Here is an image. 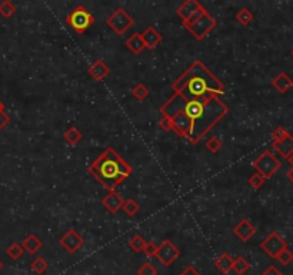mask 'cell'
<instances>
[{
    "instance_id": "836d02e7",
    "label": "cell",
    "mask_w": 293,
    "mask_h": 275,
    "mask_svg": "<svg viewBox=\"0 0 293 275\" xmlns=\"http://www.w3.org/2000/svg\"><path fill=\"white\" fill-rule=\"evenodd\" d=\"M142 252L146 255L147 258L156 257V252H158V245H156L155 242L149 241V242H146V245H145V248H143V251Z\"/></svg>"
},
{
    "instance_id": "603a6c76",
    "label": "cell",
    "mask_w": 293,
    "mask_h": 275,
    "mask_svg": "<svg viewBox=\"0 0 293 275\" xmlns=\"http://www.w3.org/2000/svg\"><path fill=\"white\" fill-rule=\"evenodd\" d=\"M132 95H133V98H135V99L140 101V102H143L147 96L150 95V89L147 88L146 85H143V83H137V85L133 86V89H132Z\"/></svg>"
},
{
    "instance_id": "9a60e30c",
    "label": "cell",
    "mask_w": 293,
    "mask_h": 275,
    "mask_svg": "<svg viewBox=\"0 0 293 275\" xmlns=\"http://www.w3.org/2000/svg\"><path fill=\"white\" fill-rule=\"evenodd\" d=\"M88 73H89L95 80L101 82V80L104 79V78L110 73V69H109V66L106 65V62H104V60L98 59V60H95V62L92 63L91 68L88 69Z\"/></svg>"
},
{
    "instance_id": "7c38bea8",
    "label": "cell",
    "mask_w": 293,
    "mask_h": 275,
    "mask_svg": "<svg viewBox=\"0 0 293 275\" xmlns=\"http://www.w3.org/2000/svg\"><path fill=\"white\" fill-rule=\"evenodd\" d=\"M140 37H142V40H143V43H145V47L149 49V50L156 49V47L162 43V40H163L160 32H158L153 26L146 27V29L140 33Z\"/></svg>"
},
{
    "instance_id": "d6986e66",
    "label": "cell",
    "mask_w": 293,
    "mask_h": 275,
    "mask_svg": "<svg viewBox=\"0 0 293 275\" xmlns=\"http://www.w3.org/2000/svg\"><path fill=\"white\" fill-rule=\"evenodd\" d=\"M126 46H127V49H129L132 53H135V55L142 53V50L145 49V43H143V40H142L139 32H135V33L132 34V36L126 40Z\"/></svg>"
},
{
    "instance_id": "ee69618b",
    "label": "cell",
    "mask_w": 293,
    "mask_h": 275,
    "mask_svg": "<svg viewBox=\"0 0 293 275\" xmlns=\"http://www.w3.org/2000/svg\"><path fill=\"white\" fill-rule=\"evenodd\" d=\"M289 162H291V165H292V166H293V155H292V156H291V158H289Z\"/></svg>"
},
{
    "instance_id": "8992f818",
    "label": "cell",
    "mask_w": 293,
    "mask_h": 275,
    "mask_svg": "<svg viewBox=\"0 0 293 275\" xmlns=\"http://www.w3.org/2000/svg\"><path fill=\"white\" fill-rule=\"evenodd\" d=\"M106 23L117 36H123L135 24V20L127 11L124 10L123 7H119L107 17Z\"/></svg>"
},
{
    "instance_id": "4dcf8cb0",
    "label": "cell",
    "mask_w": 293,
    "mask_h": 275,
    "mask_svg": "<svg viewBox=\"0 0 293 275\" xmlns=\"http://www.w3.org/2000/svg\"><path fill=\"white\" fill-rule=\"evenodd\" d=\"M265 182H266V179H265L262 175L256 173V172H255V173H253V175H252V176L248 179V183L252 186V188H253V189H255V191L260 189V188L265 185Z\"/></svg>"
},
{
    "instance_id": "7a4b0ae2",
    "label": "cell",
    "mask_w": 293,
    "mask_h": 275,
    "mask_svg": "<svg viewBox=\"0 0 293 275\" xmlns=\"http://www.w3.org/2000/svg\"><path fill=\"white\" fill-rule=\"evenodd\" d=\"M172 91L185 101H195L223 95L225 85L202 60H196L172 83Z\"/></svg>"
},
{
    "instance_id": "ac0fdd59",
    "label": "cell",
    "mask_w": 293,
    "mask_h": 275,
    "mask_svg": "<svg viewBox=\"0 0 293 275\" xmlns=\"http://www.w3.org/2000/svg\"><path fill=\"white\" fill-rule=\"evenodd\" d=\"M22 247L24 251L30 255H34L36 252L39 251L43 247V241L40 240L36 234H29L22 242Z\"/></svg>"
},
{
    "instance_id": "ba28073f",
    "label": "cell",
    "mask_w": 293,
    "mask_h": 275,
    "mask_svg": "<svg viewBox=\"0 0 293 275\" xmlns=\"http://www.w3.org/2000/svg\"><path fill=\"white\" fill-rule=\"evenodd\" d=\"M288 248V242L283 240L279 232L272 231L271 234L260 242V250L263 252H266L271 258L276 260L278 255Z\"/></svg>"
},
{
    "instance_id": "ffe728a7",
    "label": "cell",
    "mask_w": 293,
    "mask_h": 275,
    "mask_svg": "<svg viewBox=\"0 0 293 275\" xmlns=\"http://www.w3.org/2000/svg\"><path fill=\"white\" fill-rule=\"evenodd\" d=\"M214 265H216V268H217L222 274H227L229 271H232L233 258H232L227 252H223V254L214 261Z\"/></svg>"
},
{
    "instance_id": "7bdbcfd3",
    "label": "cell",
    "mask_w": 293,
    "mask_h": 275,
    "mask_svg": "<svg viewBox=\"0 0 293 275\" xmlns=\"http://www.w3.org/2000/svg\"><path fill=\"white\" fill-rule=\"evenodd\" d=\"M3 268H4V264H3V261H1V260H0V271H1V270H3Z\"/></svg>"
},
{
    "instance_id": "e575fe53",
    "label": "cell",
    "mask_w": 293,
    "mask_h": 275,
    "mask_svg": "<svg viewBox=\"0 0 293 275\" xmlns=\"http://www.w3.org/2000/svg\"><path fill=\"white\" fill-rule=\"evenodd\" d=\"M289 132L283 128V126H278L273 132H272V139H273V142H279V140H282L283 138L286 137Z\"/></svg>"
},
{
    "instance_id": "6da1fadb",
    "label": "cell",
    "mask_w": 293,
    "mask_h": 275,
    "mask_svg": "<svg viewBox=\"0 0 293 275\" xmlns=\"http://www.w3.org/2000/svg\"><path fill=\"white\" fill-rule=\"evenodd\" d=\"M175 112L183 114L191 122V132L188 140L196 145L207 132L216 126L226 115L229 114V108L225 102L219 99V96L185 101L178 93H173L169 101L160 108L162 116H169Z\"/></svg>"
},
{
    "instance_id": "b9f144b4",
    "label": "cell",
    "mask_w": 293,
    "mask_h": 275,
    "mask_svg": "<svg viewBox=\"0 0 293 275\" xmlns=\"http://www.w3.org/2000/svg\"><path fill=\"white\" fill-rule=\"evenodd\" d=\"M1 111H4V103L0 101V112H1Z\"/></svg>"
},
{
    "instance_id": "60d3db41",
    "label": "cell",
    "mask_w": 293,
    "mask_h": 275,
    "mask_svg": "<svg viewBox=\"0 0 293 275\" xmlns=\"http://www.w3.org/2000/svg\"><path fill=\"white\" fill-rule=\"evenodd\" d=\"M286 176H288V179H289V181H291V182L293 183V166L291 168V169H289V171H288Z\"/></svg>"
},
{
    "instance_id": "f6af8a7d",
    "label": "cell",
    "mask_w": 293,
    "mask_h": 275,
    "mask_svg": "<svg viewBox=\"0 0 293 275\" xmlns=\"http://www.w3.org/2000/svg\"><path fill=\"white\" fill-rule=\"evenodd\" d=\"M291 55H292V57H293V49H292V52H291Z\"/></svg>"
},
{
    "instance_id": "4316f807",
    "label": "cell",
    "mask_w": 293,
    "mask_h": 275,
    "mask_svg": "<svg viewBox=\"0 0 293 275\" xmlns=\"http://www.w3.org/2000/svg\"><path fill=\"white\" fill-rule=\"evenodd\" d=\"M122 209H123L129 217H135L136 214L140 211V205H139V202L135 201V199H126L123 206H122Z\"/></svg>"
},
{
    "instance_id": "74e56055",
    "label": "cell",
    "mask_w": 293,
    "mask_h": 275,
    "mask_svg": "<svg viewBox=\"0 0 293 275\" xmlns=\"http://www.w3.org/2000/svg\"><path fill=\"white\" fill-rule=\"evenodd\" d=\"M9 124H10V116L6 114V111H1L0 112V131L4 129Z\"/></svg>"
},
{
    "instance_id": "1f68e13d",
    "label": "cell",
    "mask_w": 293,
    "mask_h": 275,
    "mask_svg": "<svg viewBox=\"0 0 293 275\" xmlns=\"http://www.w3.org/2000/svg\"><path fill=\"white\" fill-rule=\"evenodd\" d=\"M136 274L137 275H158V270L152 265L150 263H145L142 264L139 268H137V271H136Z\"/></svg>"
},
{
    "instance_id": "d6a6232c",
    "label": "cell",
    "mask_w": 293,
    "mask_h": 275,
    "mask_svg": "<svg viewBox=\"0 0 293 275\" xmlns=\"http://www.w3.org/2000/svg\"><path fill=\"white\" fill-rule=\"evenodd\" d=\"M279 263L282 264V265H289V264L293 263V252L289 250V248H286V250H283L279 255H278V258H276Z\"/></svg>"
},
{
    "instance_id": "ab89813d",
    "label": "cell",
    "mask_w": 293,
    "mask_h": 275,
    "mask_svg": "<svg viewBox=\"0 0 293 275\" xmlns=\"http://www.w3.org/2000/svg\"><path fill=\"white\" fill-rule=\"evenodd\" d=\"M179 275H200V274H199V271H197L196 268H193L192 265H189V267H186V268H185Z\"/></svg>"
},
{
    "instance_id": "5b68a950",
    "label": "cell",
    "mask_w": 293,
    "mask_h": 275,
    "mask_svg": "<svg viewBox=\"0 0 293 275\" xmlns=\"http://www.w3.org/2000/svg\"><path fill=\"white\" fill-rule=\"evenodd\" d=\"M66 23L76 33L82 34L95 23V16L85 6H78L66 16Z\"/></svg>"
},
{
    "instance_id": "8fae6325",
    "label": "cell",
    "mask_w": 293,
    "mask_h": 275,
    "mask_svg": "<svg viewBox=\"0 0 293 275\" xmlns=\"http://www.w3.org/2000/svg\"><path fill=\"white\" fill-rule=\"evenodd\" d=\"M233 234L236 235L239 240L242 242H248L255 234H256V228L255 225L249 221V219H242L240 222H237L233 228Z\"/></svg>"
},
{
    "instance_id": "d4e9b609",
    "label": "cell",
    "mask_w": 293,
    "mask_h": 275,
    "mask_svg": "<svg viewBox=\"0 0 293 275\" xmlns=\"http://www.w3.org/2000/svg\"><path fill=\"white\" fill-rule=\"evenodd\" d=\"M23 252H24V250H23L22 244L13 242V244H10V245L7 247V250H6V255H7L10 260L16 261V260H19V258L22 257Z\"/></svg>"
},
{
    "instance_id": "52a82bcc",
    "label": "cell",
    "mask_w": 293,
    "mask_h": 275,
    "mask_svg": "<svg viewBox=\"0 0 293 275\" xmlns=\"http://www.w3.org/2000/svg\"><path fill=\"white\" fill-rule=\"evenodd\" d=\"M216 24H217L216 19L212 17L210 13L206 10L196 22L189 24V26H185V27L192 33L196 40H203L216 27Z\"/></svg>"
},
{
    "instance_id": "44dd1931",
    "label": "cell",
    "mask_w": 293,
    "mask_h": 275,
    "mask_svg": "<svg viewBox=\"0 0 293 275\" xmlns=\"http://www.w3.org/2000/svg\"><path fill=\"white\" fill-rule=\"evenodd\" d=\"M82 132H80L79 129L76 128V126H70L69 129H66V132L63 134V138H65V140L68 142L69 145H78L80 140H82Z\"/></svg>"
},
{
    "instance_id": "30bf717a",
    "label": "cell",
    "mask_w": 293,
    "mask_h": 275,
    "mask_svg": "<svg viewBox=\"0 0 293 275\" xmlns=\"http://www.w3.org/2000/svg\"><path fill=\"white\" fill-rule=\"evenodd\" d=\"M59 242H60V245L65 251L69 252V254H75V252H78V250L82 248V245L85 244V240L76 229H69L68 232L60 238Z\"/></svg>"
},
{
    "instance_id": "8d00e7d4",
    "label": "cell",
    "mask_w": 293,
    "mask_h": 275,
    "mask_svg": "<svg viewBox=\"0 0 293 275\" xmlns=\"http://www.w3.org/2000/svg\"><path fill=\"white\" fill-rule=\"evenodd\" d=\"M204 11H206V9H204V7H200V9H199V10L196 11V13H193L192 16H191V17H189V20H186V22L183 23V26H189V24H192V23H195L196 22V20H197V19H199V17H200V16H202L203 13H204Z\"/></svg>"
},
{
    "instance_id": "9c48e42d",
    "label": "cell",
    "mask_w": 293,
    "mask_h": 275,
    "mask_svg": "<svg viewBox=\"0 0 293 275\" xmlns=\"http://www.w3.org/2000/svg\"><path fill=\"white\" fill-rule=\"evenodd\" d=\"M179 257H181V250L172 241L165 240L158 247L156 258L163 267H170Z\"/></svg>"
},
{
    "instance_id": "83f0119b",
    "label": "cell",
    "mask_w": 293,
    "mask_h": 275,
    "mask_svg": "<svg viewBox=\"0 0 293 275\" xmlns=\"http://www.w3.org/2000/svg\"><path fill=\"white\" fill-rule=\"evenodd\" d=\"M16 13V6L11 3L10 0H3L1 3H0V14L3 16V17H6V19H9L11 17L13 14Z\"/></svg>"
},
{
    "instance_id": "5bb4252c",
    "label": "cell",
    "mask_w": 293,
    "mask_h": 275,
    "mask_svg": "<svg viewBox=\"0 0 293 275\" xmlns=\"http://www.w3.org/2000/svg\"><path fill=\"white\" fill-rule=\"evenodd\" d=\"M200 7H202V4L197 0H186L185 3H182L181 6L178 7L176 14H178V17L181 19L182 22L185 23L186 20H189V17L192 16L193 13H196V11L199 10Z\"/></svg>"
},
{
    "instance_id": "4fadbf2b",
    "label": "cell",
    "mask_w": 293,
    "mask_h": 275,
    "mask_svg": "<svg viewBox=\"0 0 293 275\" xmlns=\"http://www.w3.org/2000/svg\"><path fill=\"white\" fill-rule=\"evenodd\" d=\"M123 204L124 199L116 191H109L106 194V196L101 199V205L104 206L109 212H112V214H116L117 211H120Z\"/></svg>"
},
{
    "instance_id": "7402d4cb",
    "label": "cell",
    "mask_w": 293,
    "mask_h": 275,
    "mask_svg": "<svg viewBox=\"0 0 293 275\" xmlns=\"http://www.w3.org/2000/svg\"><path fill=\"white\" fill-rule=\"evenodd\" d=\"M250 268V264L245 258V257H237L236 260H233V265H232V271H235L237 275L246 274Z\"/></svg>"
},
{
    "instance_id": "2e32d148",
    "label": "cell",
    "mask_w": 293,
    "mask_h": 275,
    "mask_svg": "<svg viewBox=\"0 0 293 275\" xmlns=\"http://www.w3.org/2000/svg\"><path fill=\"white\" fill-rule=\"evenodd\" d=\"M273 149H276L278 150V153L283 156V158H286V159H289L291 156L293 155V137L291 134H288L286 137L283 138L282 140H279V142H273Z\"/></svg>"
},
{
    "instance_id": "f546056e",
    "label": "cell",
    "mask_w": 293,
    "mask_h": 275,
    "mask_svg": "<svg viewBox=\"0 0 293 275\" xmlns=\"http://www.w3.org/2000/svg\"><path fill=\"white\" fill-rule=\"evenodd\" d=\"M222 146H223V143H222V140L217 137L209 138V139L206 140V149H207L210 153H217V152L222 149Z\"/></svg>"
},
{
    "instance_id": "3957f363",
    "label": "cell",
    "mask_w": 293,
    "mask_h": 275,
    "mask_svg": "<svg viewBox=\"0 0 293 275\" xmlns=\"http://www.w3.org/2000/svg\"><path fill=\"white\" fill-rule=\"evenodd\" d=\"M88 172L107 191H116V188L132 175L133 169L116 152V149L107 146L100 156H98L93 163L89 165Z\"/></svg>"
},
{
    "instance_id": "d590c367",
    "label": "cell",
    "mask_w": 293,
    "mask_h": 275,
    "mask_svg": "<svg viewBox=\"0 0 293 275\" xmlns=\"http://www.w3.org/2000/svg\"><path fill=\"white\" fill-rule=\"evenodd\" d=\"M159 126H160L165 132L172 131V121H170L169 116H162L160 121H159Z\"/></svg>"
},
{
    "instance_id": "484cf974",
    "label": "cell",
    "mask_w": 293,
    "mask_h": 275,
    "mask_svg": "<svg viewBox=\"0 0 293 275\" xmlns=\"http://www.w3.org/2000/svg\"><path fill=\"white\" fill-rule=\"evenodd\" d=\"M145 245H146V241H145V238H143L142 235H139V234L133 235V237L130 238V241H129V247H130V250L135 252L143 251Z\"/></svg>"
},
{
    "instance_id": "277c9868",
    "label": "cell",
    "mask_w": 293,
    "mask_h": 275,
    "mask_svg": "<svg viewBox=\"0 0 293 275\" xmlns=\"http://www.w3.org/2000/svg\"><path fill=\"white\" fill-rule=\"evenodd\" d=\"M281 166H282V162L278 159L271 150H263L259 156L253 160V168L256 169V173L262 175L265 179L272 178L281 169Z\"/></svg>"
},
{
    "instance_id": "cb8c5ba5",
    "label": "cell",
    "mask_w": 293,
    "mask_h": 275,
    "mask_svg": "<svg viewBox=\"0 0 293 275\" xmlns=\"http://www.w3.org/2000/svg\"><path fill=\"white\" fill-rule=\"evenodd\" d=\"M253 19H255V16H253V13L249 10L248 7H242L236 13L237 23H240L242 26H248L249 23L253 22Z\"/></svg>"
},
{
    "instance_id": "f1b7e54d",
    "label": "cell",
    "mask_w": 293,
    "mask_h": 275,
    "mask_svg": "<svg viewBox=\"0 0 293 275\" xmlns=\"http://www.w3.org/2000/svg\"><path fill=\"white\" fill-rule=\"evenodd\" d=\"M30 268L33 270L36 274L42 275L43 273H46V270L49 268V264L46 260H43L42 257H37V258H34L32 264H30Z\"/></svg>"
},
{
    "instance_id": "e0dca14e",
    "label": "cell",
    "mask_w": 293,
    "mask_h": 275,
    "mask_svg": "<svg viewBox=\"0 0 293 275\" xmlns=\"http://www.w3.org/2000/svg\"><path fill=\"white\" fill-rule=\"evenodd\" d=\"M272 86L279 92V93H286V92L289 91L293 86V80L288 73L282 72V73H279L278 76L273 78V80H272Z\"/></svg>"
},
{
    "instance_id": "f35d334b",
    "label": "cell",
    "mask_w": 293,
    "mask_h": 275,
    "mask_svg": "<svg viewBox=\"0 0 293 275\" xmlns=\"http://www.w3.org/2000/svg\"><path fill=\"white\" fill-rule=\"evenodd\" d=\"M262 275H282V273H281L275 265H269V267L262 273Z\"/></svg>"
}]
</instances>
